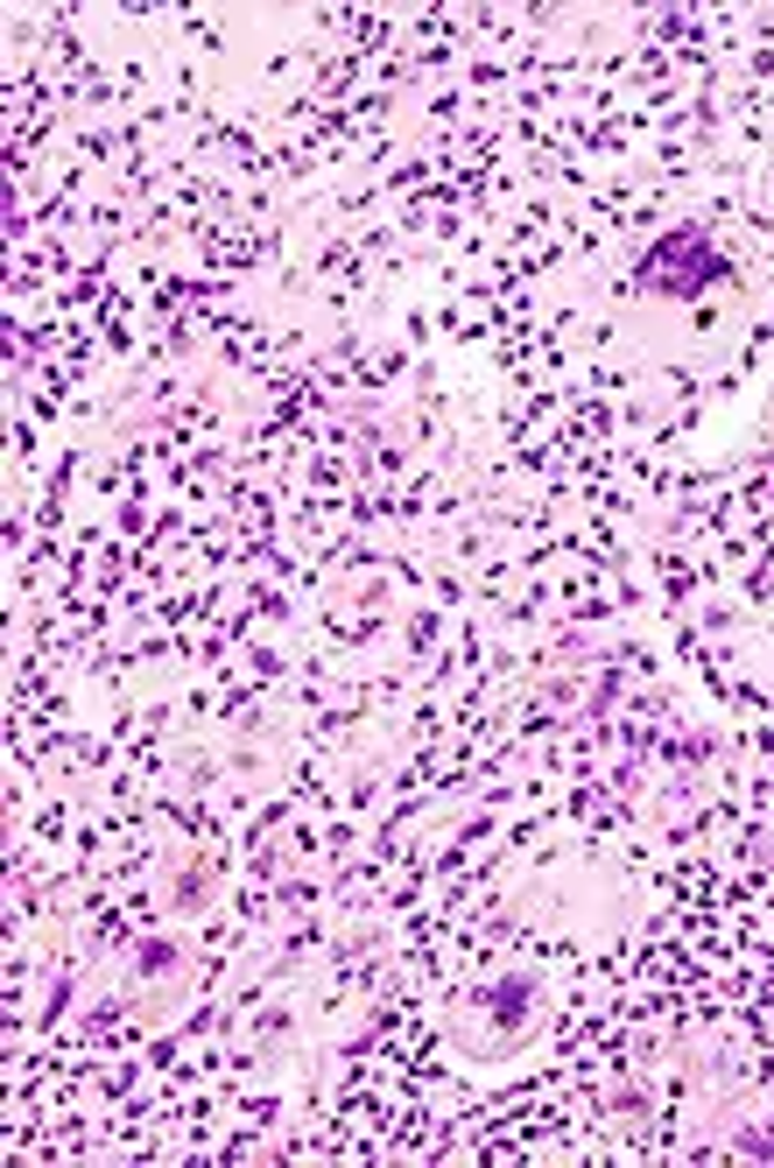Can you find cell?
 Segmentation results:
<instances>
[{"label":"cell","instance_id":"cell-1","mask_svg":"<svg viewBox=\"0 0 774 1168\" xmlns=\"http://www.w3.org/2000/svg\"><path fill=\"white\" fill-rule=\"evenodd\" d=\"M634 282H641L648 296L690 303V296H704V289H719V282H733V261L719 253V239H711L704 226H669V233L641 253Z\"/></svg>","mask_w":774,"mask_h":1168},{"label":"cell","instance_id":"cell-2","mask_svg":"<svg viewBox=\"0 0 774 1168\" xmlns=\"http://www.w3.org/2000/svg\"><path fill=\"white\" fill-rule=\"evenodd\" d=\"M521 1014H528V979H500V993H494V1021H500V1028H521Z\"/></svg>","mask_w":774,"mask_h":1168},{"label":"cell","instance_id":"cell-3","mask_svg":"<svg viewBox=\"0 0 774 1168\" xmlns=\"http://www.w3.org/2000/svg\"><path fill=\"white\" fill-rule=\"evenodd\" d=\"M170 965H176L170 943H141V971H170Z\"/></svg>","mask_w":774,"mask_h":1168}]
</instances>
